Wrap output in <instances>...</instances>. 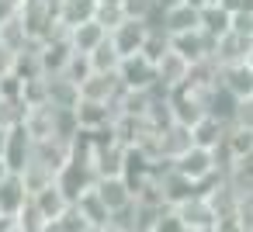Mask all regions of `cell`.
<instances>
[{"mask_svg":"<svg viewBox=\"0 0 253 232\" xmlns=\"http://www.w3.org/2000/svg\"><path fill=\"white\" fill-rule=\"evenodd\" d=\"M173 170H180L187 180H194L198 187L201 184H208L211 177H218V173H225L222 170V159H218V153L215 149H208V146H191L184 156H177L173 159Z\"/></svg>","mask_w":253,"mask_h":232,"instance_id":"cell-1","label":"cell"},{"mask_svg":"<svg viewBox=\"0 0 253 232\" xmlns=\"http://www.w3.org/2000/svg\"><path fill=\"white\" fill-rule=\"evenodd\" d=\"M118 80H122V87H125V90H153V87H160V77H156V59H153V56H146V52L122 56Z\"/></svg>","mask_w":253,"mask_h":232,"instance_id":"cell-2","label":"cell"},{"mask_svg":"<svg viewBox=\"0 0 253 232\" xmlns=\"http://www.w3.org/2000/svg\"><path fill=\"white\" fill-rule=\"evenodd\" d=\"M173 208L180 211L187 232H218V211H215V204L208 201L205 191H194L191 197H184Z\"/></svg>","mask_w":253,"mask_h":232,"instance_id":"cell-3","label":"cell"},{"mask_svg":"<svg viewBox=\"0 0 253 232\" xmlns=\"http://www.w3.org/2000/svg\"><path fill=\"white\" fill-rule=\"evenodd\" d=\"M56 184L70 194V201H77L84 191H90L94 184H97V170H94V163H87V159H77V156H70L59 170H56Z\"/></svg>","mask_w":253,"mask_h":232,"instance_id":"cell-4","label":"cell"},{"mask_svg":"<svg viewBox=\"0 0 253 232\" xmlns=\"http://www.w3.org/2000/svg\"><path fill=\"white\" fill-rule=\"evenodd\" d=\"M194 146V132H191V125H184V121H167L163 128H156V153H160V159H177V156H184L187 149Z\"/></svg>","mask_w":253,"mask_h":232,"instance_id":"cell-5","label":"cell"},{"mask_svg":"<svg viewBox=\"0 0 253 232\" xmlns=\"http://www.w3.org/2000/svg\"><path fill=\"white\" fill-rule=\"evenodd\" d=\"M156 25H160L167 35H180V32L201 28V7L191 4V0H177V4L163 7V11L156 14Z\"/></svg>","mask_w":253,"mask_h":232,"instance_id":"cell-6","label":"cell"},{"mask_svg":"<svg viewBox=\"0 0 253 232\" xmlns=\"http://www.w3.org/2000/svg\"><path fill=\"white\" fill-rule=\"evenodd\" d=\"M167 97H170V115H173V121L194 125V121H201V118L208 115V101H205L198 90H191L187 83L177 87V90H167Z\"/></svg>","mask_w":253,"mask_h":232,"instance_id":"cell-7","label":"cell"},{"mask_svg":"<svg viewBox=\"0 0 253 232\" xmlns=\"http://www.w3.org/2000/svg\"><path fill=\"white\" fill-rule=\"evenodd\" d=\"M73 204H77V208H80V215L87 218V229H90V232H111L115 211H111V208H108V201L101 197L97 184H94L90 191H84V194H80Z\"/></svg>","mask_w":253,"mask_h":232,"instance_id":"cell-8","label":"cell"},{"mask_svg":"<svg viewBox=\"0 0 253 232\" xmlns=\"http://www.w3.org/2000/svg\"><path fill=\"white\" fill-rule=\"evenodd\" d=\"M156 77H160V90H177V87H184L187 77H191V59L170 45V49L156 59Z\"/></svg>","mask_w":253,"mask_h":232,"instance_id":"cell-9","label":"cell"},{"mask_svg":"<svg viewBox=\"0 0 253 232\" xmlns=\"http://www.w3.org/2000/svg\"><path fill=\"white\" fill-rule=\"evenodd\" d=\"M149 32H153V21H146V18H125V21L111 32V42L118 45L122 56H132V52H142Z\"/></svg>","mask_w":253,"mask_h":232,"instance_id":"cell-10","label":"cell"},{"mask_svg":"<svg viewBox=\"0 0 253 232\" xmlns=\"http://www.w3.org/2000/svg\"><path fill=\"white\" fill-rule=\"evenodd\" d=\"M28 201H32V191L25 184V173L21 170H7L4 177H0V211L18 215Z\"/></svg>","mask_w":253,"mask_h":232,"instance_id":"cell-11","label":"cell"},{"mask_svg":"<svg viewBox=\"0 0 253 232\" xmlns=\"http://www.w3.org/2000/svg\"><path fill=\"white\" fill-rule=\"evenodd\" d=\"M250 45H253V35H243V32H236V28H229L225 35H218V39H215V52H211V56L218 59V66L246 63Z\"/></svg>","mask_w":253,"mask_h":232,"instance_id":"cell-12","label":"cell"},{"mask_svg":"<svg viewBox=\"0 0 253 232\" xmlns=\"http://www.w3.org/2000/svg\"><path fill=\"white\" fill-rule=\"evenodd\" d=\"M77 118H80V128H84V132H97V128L115 125V118H118V104L80 97V104H77Z\"/></svg>","mask_w":253,"mask_h":232,"instance_id":"cell-13","label":"cell"},{"mask_svg":"<svg viewBox=\"0 0 253 232\" xmlns=\"http://www.w3.org/2000/svg\"><path fill=\"white\" fill-rule=\"evenodd\" d=\"M122 80L118 73H104V70H94L84 83H80V97H90V101H108V104H118V94H122Z\"/></svg>","mask_w":253,"mask_h":232,"instance_id":"cell-14","label":"cell"},{"mask_svg":"<svg viewBox=\"0 0 253 232\" xmlns=\"http://www.w3.org/2000/svg\"><path fill=\"white\" fill-rule=\"evenodd\" d=\"M170 45H173L177 52H184L191 63H198V59H208V56L215 52V39H211L205 28H191V32L170 35Z\"/></svg>","mask_w":253,"mask_h":232,"instance_id":"cell-15","label":"cell"},{"mask_svg":"<svg viewBox=\"0 0 253 232\" xmlns=\"http://www.w3.org/2000/svg\"><path fill=\"white\" fill-rule=\"evenodd\" d=\"M21 125H25V132L35 142L39 139H49V135H56V108L52 104H28Z\"/></svg>","mask_w":253,"mask_h":232,"instance_id":"cell-16","label":"cell"},{"mask_svg":"<svg viewBox=\"0 0 253 232\" xmlns=\"http://www.w3.org/2000/svg\"><path fill=\"white\" fill-rule=\"evenodd\" d=\"M97 191H101V197L108 201V208H111V211L128 208V204L135 201V191H132V184H128V177H125V173L97 177Z\"/></svg>","mask_w":253,"mask_h":232,"instance_id":"cell-17","label":"cell"},{"mask_svg":"<svg viewBox=\"0 0 253 232\" xmlns=\"http://www.w3.org/2000/svg\"><path fill=\"white\" fill-rule=\"evenodd\" d=\"M32 201H35V204H39V211L49 218V225H52V222H56L70 204H73V201H70V194H66L56 180H52V184H45V187H39V191H32Z\"/></svg>","mask_w":253,"mask_h":232,"instance_id":"cell-18","label":"cell"},{"mask_svg":"<svg viewBox=\"0 0 253 232\" xmlns=\"http://www.w3.org/2000/svg\"><path fill=\"white\" fill-rule=\"evenodd\" d=\"M66 35H70V42H73V49L77 52H94L111 32L97 21V18H87V21H80V25H73V28H66Z\"/></svg>","mask_w":253,"mask_h":232,"instance_id":"cell-19","label":"cell"},{"mask_svg":"<svg viewBox=\"0 0 253 232\" xmlns=\"http://www.w3.org/2000/svg\"><path fill=\"white\" fill-rule=\"evenodd\" d=\"M32 153H35V139L25 132V125H14L11 128V139H7V153H4L7 166L11 170H25L32 163Z\"/></svg>","mask_w":253,"mask_h":232,"instance_id":"cell-20","label":"cell"},{"mask_svg":"<svg viewBox=\"0 0 253 232\" xmlns=\"http://www.w3.org/2000/svg\"><path fill=\"white\" fill-rule=\"evenodd\" d=\"M49 80V104L52 108H77L80 104V83L66 73H45Z\"/></svg>","mask_w":253,"mask_h":232,"instance_id":"cell-21","label":"cell"},{"mask_svg":"<svg viewBox=\"0 0 253 232\" xmlns=\"http://www.w3.org/2000/svg\"><path fill=\"white\" fill-rule=\"evenodd\" d=\"M191 132H194V142H198V146H208V149H218V146L225 142V132H229V121L208 111V115H205L201 121H194V125H191Z\"/></svg>","mask_w":253,"mask_h":232,"instance_id":"cell-22","label":"cell"},{"mask_svg":"<svg viewBox=\"0 0 253 232\" xmlns=\"http://www.w3.org/2000/svg\"><path fill=\"white\" fill-rule=\"evenodd\" d=\"M222 87H225L232 97H250V94H253V66H250V63L222 66Z\"/></svg>","mask_w":253,"mask_h":232,"instance_id":"cell-23","label":"cell"},{"mask_svg":"<svg viewBox=\"0 0 253 232\" xmlns=\"http://www.w3.org/2000/svg\"><path fill=\"white\" fill-rule=\"evenodd\" d=\"M201 28H205L211 39L225 35V32L232 28V11H229V7H222L218 0H211V4H205V7H201Z\"/></svg>","mask_w":253,"mask_h":232,"instance_id":"cell-24","label":"cell"},{"mask_svg":"<svg viewBox=\"0 0 253 232\" xmlns=\"http://www.w3.org/2000/svg\"><path fill=\"white\" fill-rule=\"evenodd\" d=\"M28 42H35V39H32V32H28V25H25V18H21V14H14L11 21L0 25V45H4V49L21 52Z\"/></svg>","mask_w":253,"mask_h":232,"instance_id":"cell-25","label":"cell"},{"mask_svg":"<svg viewBox=\"0 0 253 232\" xmlns=\"http://www.w3.org/2000/svg\"><path fill=\"white\" fill-rule=\"evenodd\" d=\"M87 18H94V0H59V25L63 28H73Z\"/></svg>","mask_w":253,"mask_h":232,"instance_id":"cell-26","label":"cell"},{"mask_svg":"<svg viewBox=\"0 0 253 232\" xmlns=\"http://www.w3.org/2000/svg\"><path fill=\"white\" fill-rule=\"evenodd\" d=\"M90 56V63H94V70H104V73H118V66H122V52H118V45L111 42V35L94 49V52H87Z\"/></svg>","mask_w":253,"mask_h":232,"instance_id":"cell-27","label":"cell"},{"mask_svg":"<svg viewBox=\"0 0 253 232\" xmlns=\"http://www.w3.org/2000/svg\"><path fill=\"white\" fill-rule=\"evenodd\" d=\"M94 18H97L108 32H115L128 14H125V7H122V4H111V0H94Z\"/></svg>","mask_w":253,"mask_h":232,"instance_id":"cell-28","label":"cell"},{"mask_svg":"<svg viewBox=\"0 0 253 232\" xmlns=\"http://www.w3.org/2000/svg\"><path fill=\"white\" fill-rule=\"evenodd\" d=\"M18 225H21V232H49V218L39 211L35 201H28V204L18 211Z\"/></svg>","mask_w":253,"mask_h":232,"instance_id":"cell-29","label":"cell"},{"mask_svg":"<svg viewBox=\"0 0 253 232\" xmlns=\"http://www.w3.org/2000/svg\"><path fill=\"white\" fill-rule=\"evenodd\" d=\"M49 232H90V229H87V218L80 215V208H77V204H70V208H66L52 225H49Z\"/></svg>","mask_w":253,"mask_h":232,"instance_id":"cell-30","label":"cell"},{"mask_svg":"<svg viewBox=\"0 0 253 232\" xmlns=\"http://www.w3.org/2000/svg\"><path fill=\"white\" fill-rule=\"evenodd\" d=\"M63 73L70 77V80H77V83H84L90 73H94V63H90V56L87 52H77L73 49V56H70V63L63 66Z\"/></svg>","mask_w":253,"mask_h":232,"instance_id":"cell-31","label":"cell"},{"mask_svg":"<svg viewBox=\"0 0 253 232\" xmlns=\"http://www.w3.org/2000/svg\"><path fill=\"white\" fill-rule=\"evenodd\" d=\"M25 77L7 70V73H0V94H4V101H25Z\"/></svg>","mask_w":253,"mask_h":232,"instance_id":"cell-32","label":"cell"},{"mask_svg":"<svg viewBox=\"0 0 253 232\" xmlns=\"http://www.w3.org/2000/svg\"><path fill=\"white\" fill-rule=\"evenodd\" d=\"M122 7L128 18H146V21H156V14H160L156 0H122Z\"/></svg>","mask_w":253,"mask_h":232,"instance_id":"cell-33","label":"cell"},{"mask_svg":"<svg viewBox=\"0 0 253 232\" xmlns=\"http://www.w3.org/2000/svg\"><path fill=\"white\" fill-rule=\"evenodd\" d=\"M232 125L253 128V94H250V97H236V108H232Z\"/></svg>","mask_w":253,"mask_h":232,"instance_id":"cell-34","label":"cell"},{"mask_svg":"<svg viewBox=\"0 0 253 232\" xmlns=\"http://www.w3.org/2000/svg\"><path fill=\"white\" fill-rule=\"evenodd\" d=\"M239 225L243 232H253V194H239Z\"/></svg>","mask_w":253,"mask_h":232,"instance_id":"cell-35","label":"cell"},{"mask_svg":"<svg viewBox=\"0 0 253 232\" xmlns=\"http://www.w3.org/2000/svg\"><path fill=\"white\" fill-rule=\"evenodd\" d=\"M0 232H21L18 215H11V211H0Z\"/></svg>","mask_w":253,"mask_h":232,"instance_id":"cell-36","label":"cell"},{"mask_svg":"<svg viewBox=\"0 0 253 232\" xmlns=\"http://www.w3.org/2000/svg\"><path fill=\"white\" fill-rule=\"evenodd\" d=\"M7 139H11V128H7V125H0V156L7 153Z\"/></svg>","mask_w":253,"mask_h":232,"instance_id":"cell-37","label":"cell"},{"mask_svg":"<svg viewBox=\"0 0 253 232\" xmlns=\"http://www.w3.org/2000/svg\"><path fill=\"white\" fill-rule=\"evenodd\" d=\"M7 170H11V166H7V159H4V156H0V177H4Z\"/></svg>","mask_w":253,"mask_h":232,"instance_id":"cell-38","label":"cell"},{"mask_svg":"<svg viewBox=\"0 0 253 232\" xmlns=\"http://www.w3.org/2000/svg\"><path fill=\"white\" fill-rule=\"evenodd\" d=\"M156 4H160V11H163V7H170V4H177V0H156Z\"/></svg>","mask_w":253,"mask_h":232,"instance_id":"cell-39","label":"cell"},{"mask_svg":"<svg viewBox=\"0 0 253 232\" xmlns=\"http://www.w3.org/2000/svg\"><path fill=\"white\" fill-rule=\"evenodd\" d=\"M246 63H250V66H253V45H250V56H246Z\"/></svg>","mask_w":253,"mask_h":232,"instance_id":"cell-40","label":"cell"},{"mask_svg":"<svg viewBox=\"0 0 253 232\" xmlns=\"http://www.w3.org/2000/svg\"><path fill=\"white\" fill-rule=\"evenodd\" d=\"M111 4H122V0H111Z\"/></svg>","mask_w":253,"mask_h":232,"instance_id":"cell-41","label":"cell"},{"mask_svg":"<svg viewBox=\"0 0 253 232\" xmlns=\"http://www.w3.org/2000/svg\"><path fill=\"white\" fill-rule=\"evenodd\" d=\"M0 104H4V94H0Z\"/></svg>","mask_w":253,"mask_h":232,"instance_id":"cell-42","label":"cell"}]
</instances>
